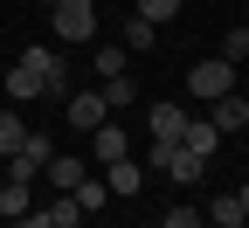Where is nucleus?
I'll return each mask as SVG.
<instances>
[{"instance_id": "1", "label": "nucleus", "mask_w": 249, "mask_h": 228, "mask_svg": "<svg viewBox=\"0 0 249 228\" xmlns=\"http://www.w3.org/2000/svg\"><path fill=\"white\" fill-rule=\"evenodd\" d=\"M7 97L14 104H35V97H70V62L55 49H28L7 70Z\"/></svg>"}, {"instance_id": "2", "label": "nucleus", "mask_w": 249, "mask_h": 228, "mask_svg": "<svg viewBox=\"0 0 249 228\" xmlns=\"http://www.w3.org/2000/svg\"><path fill=\"white\" fill-rule=\"evenodd\" d=\"M187 90H194L201 104H214V97H229V90H235V62H222V55H201L194 70H187Z\"/></svg>"}, {"instance_id": "3", "label": "nucleus", "mask_w": 249, "mask_h": 228, "mask_svg": "<svg viewBox=\"0 0 249 228\" xmlns=\"http://www.w3.org/2000/svg\"><path fill=\"white\" fill-rule=\"evenodd\" d=\"M55 42H90L97 35V0H55Z\"/></svg>"}, {"instance_id": "4", "label": "nucleus", "mask_w": 249, "mask_h": 228, "mask_svg": "<svg viewBox=\"0 0 249 228\" xmlns=\"http://www.w3.org/2000/svg\"><path fill=\"white\" fill-rule=\"evenodd\" d=\"M49 159H55V145H49L42 132H28V139H21V145L7 152V180H35V173L49 166Z\"/></svg>"}, {"instance_id": "5", "label": "nucleus", "mask_w": 249, "mask_h": 228, "mask_svg": "<svg viewBox=\"0 0 249 228\" xmlns=\"http://www.w3.org/2000/svg\"><path fill=\"white\" fill-rule=\"evenodd\" d=\"M62 104H70V124H76V132H97V124L111 118V104H104V90H70V97H62Z\"/></svg>"}, {"instance_id": "6", "label": "nucleus", "mask_w": 249, "mask_h": 228, "mask_svg": "<svg viewBox=\"0 0 249 228\" xmlns=\"http://www.w3.org/2000/svg\"><path fill=\"white\" fill-rule=\"evenodd\" d=\"M208 124H214V132H242V124H249V97L242 90H229V97H214V104H208Z\"/></svg>"}, {"instance_id": "7", "label": "nucleus", "mask_w": 249, "mask_h": 228, "mask_svg": "<svg viewBox=\"0 0 249 228\" xmlns=\"http://www.w3.org/2000/svg\"><path fill=\"white\" fill-rule=\"evenodd\" d=\"M180 145L194 152V159H214V145H222V132H214L208 118H187V124H180Z\"/></svg>"}, {"instance_id": "8", "label": "nucleus", "mask_w": 249, "mask_h": 228, "mask_svg": "<svg viewBox=\"0 0 249 228\" xmlns=\"http://www.w3.org/2000/svg\"><path fill=\"white\" fill-rule=\"evenodd\" d=\"M145 124H152V139L180 145V124H187V111H180V104H152V111H145Z\"/></svg>"}, {"instance_id": "9", "label": "nucleus", "mask_w": 249, "mask_h": 228, "mask_svg": "<svg viewBox=\"0 0 249 228\" xmlns=\"http://www.w3.org/2000/svg\"><path fill=\"white\" fill-rule=\"evenodd\" d=\"M90 139H97V159H104V166H111V159H124V152H132V139H124V124H97V132H90Z\"/></svg>"}, {"instance_id": "10", "label": "nucleus", "mask_w": 249, "mask_h": 228, "mask_svg": "<svg viewBox=\"0 0 249 228\" xmlns=\"http://www.w3.org/2000/svg\"><path fill=\"white\" fill-rule=\"evenodd\" d=\"M28 208H35V180H7V187H0V214H28Z\"/></svg>"}, {"instance_id": "11", "label": "nucleus", "mask_w": 249, "mask_h": 228, "mask_svg": "<svg viewBox=\"0 0 249 228\" xmlns=\"http://www.w3.org/2000/svg\"><path fill=\"white\" fill-rule=\"evenodd\" d=\"M70 201H76V208H83V214H97V208H104V201H111V187H104V180H97V173H83V180H76V187H70Z\"/></svg>"}, {"instance_id": "12", "label": "nucleus", "mask_w": 249, "mask_h": 228, "mask_svg": "<svg viewBox=\"0 0 249 228\" xmlns=\"http://www.w3.org/2000/svg\"><path fill=\"white\" fill-rule=\"evenodd\" d=\"M97 90H104V104H111V111H132V104H139V83H132V70H124V76H104Z\"/></svg>"}, {"instance_id": "13", "label": "nucleus", "mask_w": 249, "mask_h": 228, "mask_svg": "<svg viewBox=\"0 0 249 228\" xmlns=\"http://www.w3.org/2000/svg\"><path fill=\"white\" fill-rule=\"evenodd\" d=\"M139 180H145V173L132 166V152H124V159H111V166H104V187H111V193H139Z\"/></svg>"}, {"instance_id": "14", "label": "nucleus", "mask_w": 249, "mask_h": 228, "mask_svg": "<svg viewBox=\"0 0 249 228\" xmlns=\"http://www.w3.org/2000/svg\"><path fill=\"white\" fill-rule=\"evenodd\" d=\"M166 173H173L180 187H194V180L208 173V159H194V152H187V145H173V159H166Z\"/></svg>"}, {"instance_id": "15", "label": "nucleus", "mask_w": 249, "mask_h": 228, "mask_svg": "<svg viewBox=\"0 0 249 228\" xmlns=\"http://www.w3.org/2000/svg\"><path fill=\"white\" fill-rule=\"evenodd\" d=\"M42 173H49V180H55L62 193H70V187H76V180H83L90 166H83V159H62V152H55V159H49V166H42Z\"/></svg>"}, {"instance_id": "16", "label": "nucleus", "mask_w": 249, "mask_h": 228, "mask_svg": "<svg viewBox=\"0 0 249 228\" xmlns=\"http://www.w3.org/2000/svg\"><path fill=\"white\" fill-rule=\"evenodd\" d=\"M21 139H28V118H21V111H0V159H7Z\"/></svg>"}, {"instance_id": "17", "label": "nucleus", "mask_w": 249, "mask_h": 228, "mask_svg": "<svg viewBox=\"0 0 249 228\" xmlns=\"http://www.w3.org/2000/svg\"><path fill=\"white\" fill-rule=\"evenodd\" d=\"M118 49H124V55H145V49H152V21H139V14H132V21H124V42H118Z\"/></svg>"}, {"instance_id": "18", "label": "nucleus", "mask_w": 249, "mask_h": 228, "mask_svg": "<svg viewBox=\"0 0 249 228\" xmlns=\"http://www.w3.org/2000/svg\"><path fill=\"white\" fill-rule=\"evenodd\" d=\"M201 221H235V228H242V201H235V193H214Z\"/></svg>"}, {"instance_id": "19", "label": "nucleus", "mask_w": 249, "mask_h": 228, "mask_svg": "<svg viewBox=\"0 0 249 228\" xmlns=\"http://www.w3.org/2000/svg\"><path fill=\"white\" fill-rule=\"evenodd\" d=\"M124 70H132L124 49H97V83H104V76H124Z\"/></svg>"}, {"instance_id": "20", "label": "nucleus", "mask_w": 249, "mask_h": 228, "mask_svg": "<svg viewBox=\"0 0 249 228\" xmlns=\"http://www.w3.org/2000/svg\"><path fill=\"white\" fill-rule=\"evenodd\" d=\"M173 14H180V0H139V21H152V28L173 21Z\"/></svg>"}, {"instance_id": "21", "label": "nucleus", "mask_w": 249, "mask_h": 228, "mask_svg": "<svg viewBox=\"0 0 249 228\" xmlns=\"http://www.w3.org/2000/svg\"><path fill=\"white\" fill-rule=\"evenodd\" d=\"M249 55V28H229V35H222V62H242Z\"/></svg>"}, {"instance_id": "22", "label": "nucleus", "mask_w": 249, "mask_h": 228, "mask_svg": "<svg viewBox=\"0 0 249 228\" xmlns=\"http://www.w3.org/2000/svg\"><path fill=\"white\" fill-rule=\"evenodd\" d=\"M160 228H201V208H166Z\"/></svg>"}, {"instance_id": "23", "label": "nucleus", "mask_w": 249, "mask_h": 228, "mask_svg": "<svg viewBox=\"0 0 249 228\" xmlns=\"http://www.w3.org/2000/svg\"><path fill=\"white\" fill-rule=\"evenodd\" d=\"M7 228H42V208H28V214H14Z\"/></svg>"}, {"instance_id": "24", "label": "nucleus", "mask_w": 249, "mask_h": 228, "mask_svg": "<svg viewBox=\"0 0 249 228\" xmlns=\"http://www.w3.org/2000/svg\"><path fill=\"white\" fill-rule=\"evenodd\" d=\"M42 228H83V221H49V214H42Z\"/></svg>"}, {"instance_id": "25", "label": "nucleus", "mask_w": 249, "mask_h": 228, "mask_svg": "<svg viewBox=\"0 0 249 228\" xmlns=\"http://www.w3.org/2000/svg\"><path fill=\"white\" fill-rule=\"evenodd\" d=\"M235 201H242V214H249V187H235Z\"/></svg>"}, {"instance_id": "26", "label": "nucleus", "mask_w": 249, "mask_h": 228, "mask_svg": "<svg viewBox=\"0 0 249 228\" xmlns=\"http://www.w3.org/2000/svg\"><path fill=\"white\" fill-rule=\"evenodd\" d=\"M201 228H235V221H201Z\"/></svg>"}, {"instance_id": "27", "label": "nucleus", "mask_w": 249, "mask_h": 228, "mask_svg": "<svg viewBox=\"0 0 249 228\" xmlns=\"http://www.w3.org/2000/svg\"><path fill=\"white\" fill-rule=\"evenodd\" d=\"M42 7H55V0H42Z\"/></svg>"}]
</instances>
